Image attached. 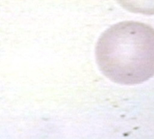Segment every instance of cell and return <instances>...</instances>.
<instances>
[{"mask_svg": "<svg viewBox=\"0 0 154 139\" xmlns=\"http://www.w3.org/2000/svg\"><path fill=\"white\" fill-rule=\"evenodd\" d=\"M120 6L135 13L154 15V0H116Z\"/></svg>", "mask_w": 154, "mask_h": 139, "instance_id": "obj_2", "label": "cell"}, {"mask_svg": "<svg viewBox=\"0 0 154 139\" xmlns=\"http://www.w3.org/2000/svg\"><path fill=\"white\" fill-rule=\"evenodd\" d=\"M95 55L100 71L114 83H144L154 76V29L134 21L116 23L100 35Z\"/></svg>", "mask_w": 154, "mask_h": 139, "instance_id": "obj_1", "label": "cell"}]
</instances>
